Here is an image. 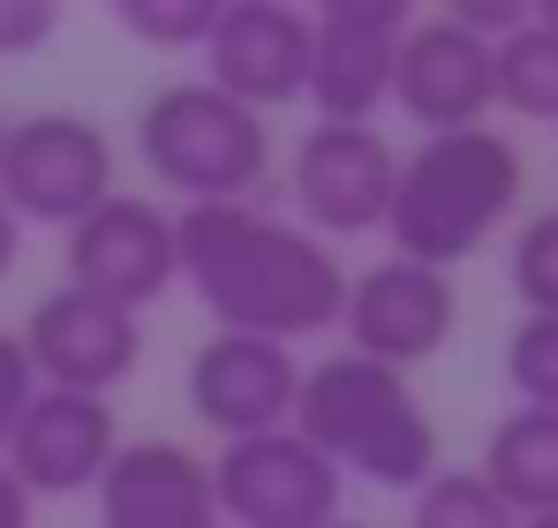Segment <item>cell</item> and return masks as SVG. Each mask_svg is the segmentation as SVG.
I'll return each instance as SVG.
<instances>
[{
	"label": "cell",
	"mask_w": 558,
	"mask_h": 528,
	"mask_svg": "<svg viewBox=\"0 0 558 528\" xmlns=\"http://www.w3.org/2000/svg\"><path fill=\"white\" fill-rule=\"evenodd\" d=\"M287 431H302L317 445L340 468V483L363 476L377 491H423L438 476V423H430V408L415 400V385L400 370L363 362V355L310 362Z\"/></svg>",
	"instance_id": "cell-2"
},
{
	"label": "cell",
	"mask_w": 558,
	"mask_h": 528,
	"mask_svg": "<svg viewBox=\"0 0 558 528\" xmlns=\"http://www.w3.org/2000/svg\"><path fill=\"white\" fill-rule=\"evenodd\" d=\"M61 287L92 295V302H113V310H151L174 279H182V242H174V212L151 204V196H106L92 219L69 227L61 242Z\"/></svg>",
	"instance_id": "cell-6"
},
{
	"label": "cell",
	"mask_w": 558,
	"mask_h": 528,
	"mask_svg": "<svg viewBox=\"0 0 558 528\" xmlns=\"http://www.w3.org/2000/svg\"><path fill=\"white\" fill-rule=\"evenodd\" d=\"M408 528H521V521L498 506V491H490L475 468H438V476L415 491Z\"/></svg>",
	"instance_id": "cell-19"
},
{
	"label": "cell",
	"mask_w": 558,
	"mask_h": 528,
	"mask_svg": "<svg viewBox=\"0 0 558 528\" xmlns=\"http://www.w3.org/2000/svg\"><path fill=\"white\" fill-rule=\"evenodd\" d=\"M53 31H61V8L53 0H0V61L38 53Z\"/></svg>",
	"instance_id": "cell-23"
},
{
	"label": "cell",
	"mask_w": 558,
	"mask_h": 528,
	"mask_svg": "<svg viewBox=\"0 0 558 528\" xmlns=\"http://www.w3.org/2000/svg\"><path fill=\"white\" fill-rule=\"evenodd\" d=\"M38 400V377H31V355L15 333H0V453L15 439V423H23V408Z\"/></svg>",
	"instance_id": "cell-24"
},
{
	"label": "cell",
	"mask_w": 558,
	"mask_h": 528,
	"mask_svg": "<svg viewBox=\"0 0 558 528\" xmlns=\"http://www.w3.org/2000/svg\"><path fill=\"white\" fill-rule=\"evenodd\" d=\"M0 152H8V113H0Z\"/></svg>",
	"instance_id": "cell-30"
},
{
	"label": "cell",
	"mask_w": 558,
	"mask_h": 528,
	"mask_svg": "<svg viewBox=\"0 0 558 528\" xmlns=\"http://www.w3.org/2000/svg\"><path fill=\"white\" fill-rule=\"evenodd\" d=\"M392 106L423 136L490 129V106H498V61H490V46L475 31H461L453 15H415L400 31V53H392Z\"/></svg>",
	"instance_id": "cell-11"
},
{
	"label": "cell",
	"mask_w": 558,
	"mask_h": 528,
	"mask_svg": "<svg viewBox=\"0 0 558 528\" xmlns=\"http://www.w3.org/2000/svg\"><path fill=\"white\" fill-rule=\"evenodd\" d=\"M506 385L521 408H551L558 416V317H521L506 340Z\"/></svg>",
	"instance_id": "cell-21"
},
{
	"label": "cell",
	"mask_w": 558,
	"mask_h": 528,
	"mask_svg": "<svg viewBox=\"0 0 558 528\" xmlns=\"http://www.w3.org/2000/svg\"><path fill=\"white\" fill-rule=\"evenodd\" d=\"M211 499L227 528H332L340 521V468L302 439V431H265V439L219 445Z\"/></svg>",
	"instance_id": "cell-7"
},
{
	"label": "cell",
	"mask_w": 558,
	"mask_h": 528,
	"mask_svg": "<svg viewBox=\"0 0 558 528\" xmlns=\"http://www.w3.org/2000/svg\"><path fill=\"white\" fill-rule=\"evenodd\" d=\"M98 528H227L211 468L174 439H129L98 476Z\"/></svg>",
	"instance_id": "cell-16"
},
{
	"label": "cell",
	"mask_w": 558,
	"mask_h": 528,
	"mask_svg": "<svg viewBox=\"0 0 558 528\" xmlns=\"http://www.w3.org/2000/svg\"><path fill=\"white\" fill-rule=\"evenodd\" d=\"M174 242H182V279L219 333L294 348L340 325L348 272L332 242H317L302 219H279L265 204H189L174 212Z\"/></svg>",
	"instance_id": "cell-1"
},
{
	"label": "cell",
	"mask_w": 558,
	"mask_h": 528,
	"mask_svg": "<svg viewBox=\"0 0 558 528\" xmlns=\"http://www.w3.org/2000/svg\"><path fill=\"white\" fill-rule=\"evenodd\" d=\"M415 23L408 0H325L310 8V113L332 129H371L392 98V53Z\"/></svg>",
	"instance_id": "cell-8"
},
{
	"label": "cell",
	"mask_w": 558,
	"mask_h": 528,
	"mask_svg": "<svg viewBox=\"0 0 558 528\" xmlns=\"http://www.w3.org/2000/svg\"><path fill=\"white\" fill-rule=\"evenodd\" d=\"M15 257H23V227L8 219V204H0V279L15 272Z\"/></svg>",
	"instance_id": "cell-26"
},
{
	"label": "cell",
	"mask_w": 558,
	"mask_h": 528,
	"mask_svg": "<svg viewBox=\"0 0 558 528\" xmlns=\"http://www.w3.org/2000/svg\"><path fill=\"white\" fill-rule=\"evenodd\" d=\"M121 453V423H113V400H92V393H46L23 408L15 439L0 453V468L31 491V499H76V491H98V476L113 468Z\"/></svg>",
	"instance_id": "cell-15"
},
{
	"label": "cell",
	"mask_w": 558,
	"mask_h": 528,
	"mask_svg": "<svg viewBox=\"0 0 558 528\" xmlns=\"http://www.w3.org/2000/svg\"><path fill=\"white\" fill-rule=\"evenodd\" d=\"M113 196V136L92 113H23L8 121L0 204L15 227H76Z\"/></svg>",
	"instance_id": "cell-5"
},
{
	"label": "cell",
	"mask_w": 558,
	"mask_h": 528,
	"mask_svg": "<svg viewBox=\"0 0 558 528\" xmlns=\"http://www.w3.org/2000/svg\"><path fill=\"white\" fill-rule=\"evenodd\" d=\"M113 23L136 38V46H159V53H204L211 23H219V0H113Z\"/></svg>",
	"instance_id": "cell-20"
},
{
	"label": "cell",
	"mask_w": 558,
	"mask_h": 528,
	"mask_svg": "<svg viewBox=\"0 0 558 528\" xmlns=\"http://www.w3.org/2000/svg\"><path fill=\"white\" fill-rule=\"evenodd\" d=\"M536 23H551V31H558V0H544V8H536Z\"/></svg>",
	"instance_id": "cell-27"
},
{
	"label": "cell",
	"mask_w": 558,
	"mask_h": 528,
	"mask_svg": "<svg viewBox=\"0 0 558 528\" xmlns=\"http://www.w3.org/2000/svg\"><path fill=\"white\" fill-rule=\"evenodd\" d=\"M23 355H31V377L46 393H92L106 400L121 377H136L144 362V325L113 302H92L76 287H53L31 317H23Z\"/></svg>",
	"instance_id": "cell-14"
},
{
	"label": "cell",
	"mask_w": 558,
	"mask_h": 528,
	"mask_svg": "<svg viewBox=\"0 0 558 528\" xmlns=\"http://www.w3.org/2000/svg\"><path fill=\"white\" fill-rule=\"evenodd\" d=\"M136 159L182 204H250V189L272 167V129H265V113L234 106L204 76L196 84L182 76V84L151 91V106L136 113Z\"/></svg>",
	"instance_id": "cell-4"
},
{
	"label": "cell",
	"mask_w": 558,
	"mask_h": 528,
	"mask_svg": "<svg viewBox=\"0 0 558 528\" xmlns=\"http://www.w3.org/2000/svg\"><path fill=\"white\" fill-rule=\"evenodd\" d=\"M521 528H558V514H544V521H521Z\"/></svg>",
	"instance_id": "cell-28"
},
{
	"label": "cell",
	"mask_w": 558,
	"mask_h": 528,
	"mask_svg": "<svg viewBox=\"0 0 558 528\" xmlns=\"http://www.w3.org/2000/svg\"><path fill=\"white\" fill-rule=\"evenodd\" d=\"M340 325H348V355L385 362V370H415L453 340L461 325V295H453V272H430V264L408 257H377L371 272L348 279V302H340Z\"/></svg>",
	"instance_id": "cell-10"
},
{
	"label": "cell",
	"mask_w": 558,
	"mask_h": 528,
	"mask_svg": "<svg viewBox=\"0 0 558 528\" xmlns=\"http://www.w3.org/2000/svg\"><path fill=\"white\" fill-rule=\"evenodd\" d=\"M204 84L250 113L294 106L310 91V8L294 0H219L204 38Z\"/></svg>",
	"instance_id": "cell-12"
},
{
	"label": "cell",
	"mask_w": 558,
	"mask_h": 528,
	"mask_svg": "<svg viewBox=\"0 0 558 528\" xmlns=\"http://www.w3.org/2000/svg\"><path fill=\"white\" fill-rule=\"evenodd\" d=\"M189 416L219 439H265L294 423V393H302V362L279 340H250V333H211L189 355Z\"/></svg>",
	"instance_id": "cell-13"
},
{
	"label": "cell",
	"mask_w": 558,
	"mask_h": 528,
	"mask_svg": "<svg viewBox=\"0 0 558 528\" xmlns=\"http://www.w3.org/2000/svg\"><path fill=\"white\" fill-rule=\"evenodd\" d=\"M498 506L513 521H544L558 514V416L551 408H513L490 439H483V468H475Z\"/></svg>",
	"instance_id": "cell-17"
},
{
	"label": "cell",
	"mask_w": 558,
	"mask_h": 528,
	"mask_svg": "<svg viewBox=\"0 0 558 528\" xmlns=\"http://www.w3.org/2000/svg\"><path fill=\"white\" fill-rule=\"evenodd\" d=\"M513 295L529 302V317H558V212H536L521 235H513Z\"/></svg>",
	"instance_id": "cell-22"
},
{
	"label": "cell",
	"mask_w": 558,
	"mask_h": 528,
	"mask_svg": "<svg viewBox=\"0 0 558 528\" xmlns=\"http://www.w3.org/2000/svg\"><path fill=\"white\" fill-rule=\"evenodd\" d=\"M31 506H38V499H31V491L0 468V528H31Z\"/></svg>",
	"instance_id": "cell-25"
},
{
	"label": "cell",
	"mask_w": 558,
	"mask_h": 528,
	"mask_svg": "<svg viewBox=\"0 0 558 528\" xmlns=\"http://www.w3.org/2000/svg\"><path fill=\"white\" fill-rule=\"evenodd\" d=\"M521 204V152L498 129H453V136H423L400 181H392V257L453 272L461 257H475Z\"/></svg>",
	"instance_id": "cell-3"
},
{
	"label": "cell",
	"mask_w": 558,
	"mask_h": 528,
	"mask_svg": "<svg viewBox=\"0 0 558 528\" xmlns=\"http://www.w3.org/2000/svg\"><path fill=\"white\" fill-rule=\"evenodd\" d=\"M490 61H498V106L521 113V121L558 129V31L551 23L529 15L506 46H490Z\"/></svg>",
	"instance_id": "cell-18"
},
{
	"label": "cell",
	"mask_w": 558,
	"mask_h": 528,
	"mask_svg": "<svg viewBox=\"0 0 558 528\" xmlns=\"http://www.w3.org/2000/svg\"><path fill=\"white\" fill-rule=\"evenodd\" d=\"M392 181H400V152L377 136V129H332V121H310L294 159H287V189H294V212L302 227L325 242H355L377 235L385 212H392Z\"/></svg>",
	"instance_id": "cell-9"
},
{
	"label": "cell",
	"mask_w": 558,
	"mask_h": 528,
	"mask_svg": "<svg viewBox=\"0 0 558 528\" xmlns=\"http://www.w3.org/2000/svg\"><path fill=\"white\" fill-rule=\"evenodd\" d=\"M332 528H371V521H348V514H340V521H332Z\"/></svg>",
	"instance_id": "cell-29"
}]
</instances>
